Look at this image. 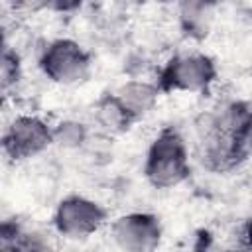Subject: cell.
Here are the masks:
<instances>
[{
    "mask_svg": "<svg viewBox=\"0 0 252 252\" xmlns=\"http://www.w3.org/2000/svg\"><path fill=\"white\" fill-rule=\"evenodd\" d=\"M203 161L213 169L236 165L252 146V110L244 102H224L203 118Z\"/></svg>",
    "mask_w": 252,
    "mask_h": 252,
    "instance_id": "1",
    "label": "cell"
},
{
    "mask_svg": "<svg viewBox=\"0 0 252 252\" xmlns=\"http://www.w3.org/2000/svg\"><path fill=\"white\" fill-rule=\"evenodd\" d=\"M146 179L156 189H173L189 177L185 140L173 128H163L152 142L144 165Z\"/></svg>",
    "mask_w": 252,
    "mask_h": 252,
    "instance_id": "2",
    "label": "cell"
},
{
    "mask_svg": "<svg viewBox=\"0 0 252 252\" xmlns=\"http://www.w3.org/2000/svg\"><path fill=\"white\" fill-rule=\"evenodd\" d=\"M49 146H53V126L37 114L16 112L4 126L2 148L14 161L35 158Z\"/></svg>",
    "mask_w": 252,
    "mask_h": 252,
    "instance_id": "3",
    "label": "cell"
},
{
    "mask_svg": "<svg viewBox=\"0 0 252 252\" xmlns=\"http://www.w3.org/2000/svg\"><path fill=\"white\" fill-rule=\"evenodd\" d=\"M39 69L51 83L69 87L89 77L91 59L77 41L69 37H57L41 49Z\"/></svg>",
    "mask_w": 252,
    "mask_h": 252,
    "instance_id": "4",
    "label": "cell"
},
{
    "mask_svg": "<svg viewBox=\"0 0 252 252\" xmlns=\"http://www.w3.org/2000/svg\"><path fill=\"white\" fill-rule=\"evenodd\" d=\"M217 77L215 63L199 51H183L173 55L159 73V89L179 93H203Z\"/></svg>",
    "mask_w": 252,
    "mask_h": 252,
    "instance_id": "5",
    "label": "cell"
},
{
    "mask_svg": "<svg viewBox=\"0 0 252 252\" xmlns=\"http://www.w3.org/2000/svg\"><path fill=\"white\" fill-rule=\"evenodd\" d=\"M106 222V211L85 195H69L53 213V226L65 238H89Z\"/></svg>",
    "mask_w": 252,
    "mask_h": 252,
    "instance_id": "6",
    "label": "cell"
},
{
    "mask_svg": "<svg viewBox=\"0 0 252 252\" xmlns=\"http://www.w3.org/2000/svg\"><path fill=\"white\" fill-rule=\"evenodd\" d=\"M112 242L130 252L154 250L161 240V224L150 213H126L110 224Z\"/></svg>",
    "mask_w": 252,
    "mask_h": 252,
    "instance_id": "7",
    "label": "cell"
},
{
    "mask_svg": "<svg viewBox=\"0 0 252 252\" xmlns=\"http://www.w3.org/2000/svg\"><path fill=\"white\" fill-rule=\"evenodd\" d=\"M159 91L161 89L158 83H150L144 79H130L114 91V96L132 114V118L138 120L158 104Z\"/></svg>",
    "mask_w": 252,
    "mask_h": 252,
    "instance_id": "8",
    "label": "cell"
},
{
    "mask_svg": "<svg viewBox=\"0 0 252 252\" xmlns=\"http://www.w3.org/2000/svg\"><path fill=\"white\" fill-rule=\"evenodd\" d=\"M94 122L98 124V128H102L108 134H120L130 128L134 118L114 94H108L100 98L98 104L94 106Z\"/></svg>",
    "mask_w": 252,
    "mask_h": 252,
    "instance_id": "9",
    "label": "cell"
},
{
    "mask_svg": "<svg viewBox=\"0 0 252 252\" xmlns=\"http://www.w3.org/2000/svg\"><path fill=\"white\" fill-rule=\"evenodd\" d=\"M211 18V0H179V20L187 33L205 32Z\"/></svg>",
    "mask_w": 252,
    "mask_h": 252,
    "instance_id": "10",
    "label": "cell"
},
{
    "mask_svg": "<svg viewBox=\"0 0 252 252\" xmlns=\"http://www.w3.org/2000/svg\"><path fill=\"white\" fill-rule=\"evenodd\" d=\"M89 138V128L75 120V118H65L53 124V144L63 150H77L81 148Z\"/></svg>",
    "mask_w": 252,
    "mask_h": 252,
    "instance_id": "11",
    "label": "cell"
},
{
    "mask_svg": "<svg viewBox=\"0 0 252 252\" xmlns=\"http://www.w3.org/2000/svg\"><path fill=\"white\" fill-rule=\"evenodd\" d=\"M0 75H2V89L4 94L8 96L12 89H16V85L22 79V63H20V55L16 49H12L8 43L4 45L2 51V67H0Z\"/></svg>",
    "mask_w": 252,
    "mask_h": 252,
    "instance_id": "12",
    "label": "cell"
},
{
    "mask_svg": "<svg viewBox=\"0 0 252 252\" xmlns=\"http://www.w3.org/2000/svg\"><path fill=\"white\" fill-rule=\"evenodd\" d=\"M85 0H43V10L53 14H71L83 6Z\"/></svg>",
    "mask_w": 252,
    "mask_h": 252,
    "instance_id": "13",
    "label": "cell"
},
{
    "mask_svg": "<svg viewBox=\"0 0 252 252\" xmlns=\"http://www.w3.org/2000/svg\"><path fill=\"white\" fill-rule=\"evenodd\" d=\"M242 240H244V246H246V248H252V219H248L246 224H244Z\"/></svg>",
    "mask_w": 252,
    "mask_h": 252,
    "instance_id": "14",
    "label": "cell"
}]
</instances>
